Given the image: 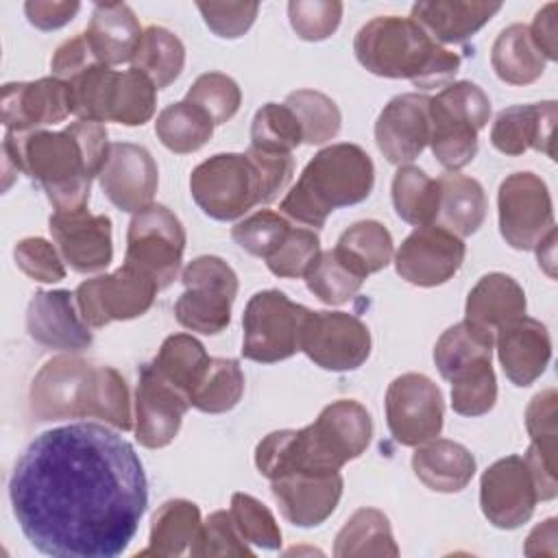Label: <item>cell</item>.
Segmentation results:
<instances>
[{"mask_svg": "<svg viewBox=\"0 0 558 558\" xmlns=\"http://www.w3.org/2000/svg\"><path fill=\"white\" fill-rule=\"evenodd\" d=\"M13 514L35 549L54 558H118L148 506L140 456L98 423L35 436L9 480Z\"/></svg>", "mask_w": 558, "mask_h": 558, "instance_id": "obj_1", "label": "cell"}, {"mask_svg": "<svg viewBox=\"0 0 558 558\" xmlns=\"http://www.w3.org/2000/svg\"><path fill=\"white\" fill-rule=\"evenodd\" d=\"M109 146L102 122L76 120L63 131H7L2 153L4 166L37 181L57 211H76L87 207Z\"/></svg>", "mask_w": 558, "mask_h": 558, "instance_id": "obj_2", "label": "cell"}, {"mask_svg": "<svg viewBox=\"0 0 558 558\" xmlns=\"http://www.w3.org/2000/svg\"><path fill=\"white\" fill-rule=\"evenodd\" d=\"M371 436L368 410L353 399H340L323 408L318 418L303 429H279L264 436L255 449V462L268 480L292 471L331 473L360 458Z\"/></svg>", "mask_w": 558, "mask_h": 558, "instance_id": "obj_3", "label": "cell"}, {"mask_svg": "<svg viewBox=\"0 0 558 558\" xmlns=\"http://www.w3.org/2000/svg\"><path fill=\"white\" fill-rule=\"evenodd\" d=\"M31 412L37 421L94 416L120 432L133 427L131 397L124 377L111 366L81 357L48 360L31 384Z\"/></svg>", "mask_w": 558, "mask_h": 558, "instance_id": "obj_4", "label": "cell"}, {"mask_svg": "<svg viewBox=\"0 0 558 558\" xmlns=\"http://www.w3.org/2000/svg\"><path fill=\"white\" fill-rule=\"evenodd\" d=\"M357 61L373 74L408 78L414 87H447L460 70V57L436 44L412 17L379 15L366 22L355 39Z\"/></svg>", "mask_w": 558, "mask_h": 558, "instance_id": "obj_5", "label": "cell"}, {"mask_svg": "<svg viewBox=\"0 0 558 558\" xmlns=\"http://www.w3.org/2000/svg\"><path fill=\"white\" fill-rule=\"evenodd\" d=\"M375 166L357 144H331L318 150L303 168L299 181L281 201V211L292 220L320 229L331 211L368 198Z\"/></svg>", "mask_w": 558, "mask_h": 558, "instance_id": "obj_6", "label": "cell"}, {"mask_svg": "<svg viewBox=\"0 0 558 558\" xmlns=\"http://www.w3.org/2000/svg\"><path fill=\"white\" fill-rule=\"evenodd\" d=\"M488 118L490 100L471 81L451 83L429 98V146L438 163L451 172L471 163Z\"/></svg>", "mask_w": 558, "mask_h": 558, "instance_id": "obj_7", "label": "cell"}, {"mask_svg": "<svg viewBox=\"0 0 558 558\" xmlns=\"http://www.w3.org/2000/svg\"><path fill=\"white\" fill-rule=\"evenodd\" d=\"M194 203L214 220H235L264 203V183L246 153H220L192 170Z\"/></svg>", "mask_w": 558, "mask_h": 558, "instance_id": "obj_8", "label": "cell"}, {"mask_svg": "<svg viewBox=\"0 0 558 558\" xmlns=\"http://www.w3.org/2000/svg\"><path fill=\"white\" fill-rule=\"evenodd\" d=\"M181 281L185 292L174 305L179 325L205 336L227 329L231 323V303L238 294V275L233 268L216 255H201L183 268Z\"/></svg>", "mask_w": 558, "mask_h": 558, "instance_id": "obj_9", "label": "cell"}, {"mask_svg": "<svg viewBox=\"0 0 558 558\" xmlns=\"http://www.w3.org/2000/svg\"><path fill=\"white\" fill-rule=\"evenodd\" d=\"M307 312L279 290L253 294L242 314V355L262 364L288 360L299 351V333Z\"/></svg>", "mask_w": 558, "mask_h": 558, "instance_id": "obj_10", "label": "cell"}, {"mask_svg": "<svg viewBox=\"0 0 558 558\" xmlns=\"http://www.w3.org/2000/svg\"><path fill=\"white\" fill-rule=\"evenodd\" d=\"M185 229L166 205H148L129 222L124 262L146 272L159 290L168 288L181 268Z\"/></svg>", "mask_w": 558, "mask_h": 558, "instance_id": "obj_11", "label": "cell"}, {"mask_svg": "<svg viewBox=\"0 0 558 558\" xmlns=\"http://www.w3.org/2000/svg\"><path fill=\"white\" fill-rule=\"evenodd\" d=\"M157 283L131 264L109 275L78 283L74 296L83 320L89 327H105L113 320H131L146 314L155 301Z\"/></svg>", "mask_w": 558, "mask_h": 558, "instance_id": "obj_12", "label": "cell"}, {"mask_svg": "<svg viewBox=\"0 0 558 558\" xmlns=\"http://www.w3.org/2000/svg\"><path fill=\"white\" fill-rule=\"evenodd\" d=\"M299 351L325 371H355L371 355V331L347 312H307L299 333Z\"/></svg>", "mask_w": 558, "mask_h": 558, "instance_id": "obj_13", "label": "cell"}, {"mask_svg": "<svg viewBox=\"0 0 558 558\" xmlns=\"http://www.w3.org/2000/svg\"><path fill=\"white\" fill-rule=\"evenodd\" d=\"M499 231L517 251H532L554 231V207L545 181L534 172H514L499 185Z\"/></svg>", "mask_w": 558, "mask_h": 558, "instance_id": "obj_14", "label": "cell"}, {"mask_svg": "<svg viewBox=\"0 0 558 558\" xmlns=\"http://www.w3.org/2000/svg\"><path fill=\"white\" fill-rule=\"evenodd\" d=\"M445 403L440 388L421 373L395 377L386 390V423L399 445L418 447L442 429Z\"/></svg>", "mask_w": 558, "mask_h": 558, "instance_id": "obj_15", "label": "cell"}, {"mask_svg": "<svg viewBox=\"0 0 558 558\" xmlns=\"http://www.w3.org/2000/svg\"><path fill=\"white\" fill-rule=\"evenodd\" d=\"M536 501V486L523 456H506L482 473L480 506L495 527L514 530L527 523Z\"/></svg>", "mask_w": 558, "mask_h": 558, "instance_id": "obj_16", "label": "cell"}, {"mask_svg": "<svg viewBox=\"0 0 558 558\" xmlns=\"http://www.w3.org/2000/svg\"><path fill=\"white\" fill-rule=\"evenodd\" d=\"M464 242L440 225L416 227L399 246L395 268L401 279L421 288L449 281L464 262Z\"/></svg>", "mask_w": 558, "mask_h": 558, "instance_id": "obj_17", "label": "cell"}, {"mask_svg": "<svg viewBox=\"0 0 558 558\" xmlns=\"http://www.w3.org/2000/svg\"><path fill=\"white\" fill-rule=\"evenodd\" d=\"M98 183L120 211L135 214L153 205L159 183L157 163L144 146L116 142L109 146Z\"/></svg>", "mask_w": 558, "mask_h": 558, "instance_id": "obj_18", "label": "cell"}, {"mask_svg": "<svg viewBox=\"0 0 558 558\" xmlns=\"http://www.w3.org/2000/svg\"><path fill=\"white\" fill-rule=\"evenodd\" d=\"M72 113L70 85L46 76L28 83H7L0 98V118L7 131L28 133L59 124Z\"/></svg>", "mask_w": 558, "mask_h": 558, "instance_id": "obj_19", "label": "cell"}, {"mask_svg": "<svg viewBox=\"0 0 558 558\" xmlns=\"http://www.w3.org/2000/svg\"><path fill=\"white\" fill-rule=\"evenodd\" d=\"M50 235L63 262L76 272H98L111 264V220L85 209L54 211L48 220Z\"/></svg>", "mask_w": 558, "mask_h": 558, "instance_id": "obj_20", "label": "cell"}, {"mask_svg": "<svg viewBox=\"0 0 558 558\" xmlns=\"http://www.w3.org/2000/svg\"><path fill=\"white\" fill-rule=\"evenodd\" d=\"M270 490L286 521L316 527L333 514L342 497V475L340 471H292L270 480Z\"/></svg>", "mask_w": 558, "mask_h": 558, "instance_id": "obj_21", "label": "cell"}, {"mask_svg": "<svg viewBox=\"0 0 558 558\" xmlns=\"http://www.w3.org/2000/svg\"><path fill=\"white\" fill-rule=\"evenodd\" d=\"M190 399L144 364L135 388V438L148 449L166 447L179 434Z\"/></svg>", "mask_w": 558, "mask_h": 558, "instance_id": "obj_22", "label": "cell"}, {"mask_svg": "<svg viewBox=\"0 0 558 558\" xmlns=\"http://www.w3.org/2000/svg\"><path fill=\"white\" fill-rule=\"evenodd\" d=\"M375 142L390 163L414 161L429 144V98L425 94L395 96L377 116Z\"/></svg>", "mask_w": 558, "mask_h": 558, "instance_id": "obj_23", "label": "cell"}, {"mask_svg": "<svg viewBox=\"0 0 558 558\" xmlns=\"http://www.w3.org/2000/svg\"><path fill=\"white\" fill-rule=\"evenodd\" d=\"M76 296L70 290H39L33 294L26 310L28 336L46 347L59 351H83L92 344V331L83 320Z\"/></svg>", "mask_w": 558, "mask_h": 558, "instance_id": "obj_24", "label": "cell"}, {"mask_svg": "<svg viewBox=\"0 0 558 558\" xmlns=\"http://www.w3.org/2000/svg\"><path fill=\"white\" fill-rule=\"evenodd\" d=\"M497 331V355L506 377L514 386L534 384L551 360V338L547 327L530 316H517Z\"/></svg>", "mask_w": 558, "mask_h": 558, "instance_id": "obj_25", "label": "cell"}, {"mask_svg": "<svg viewBox=\"0 0 558 558\" xmlns=\"http://www.w3.org/2000/svg\"><path fill=\"white\" fill-rule=\"evenodd\" d=\"M556 118H558V109L554 100L508 107L497 116L490 129V142L499 153L510 157L523 155L525 150L534 148L545 153L549 159H556V153H554Z\"/></svg>", "mask_w": 558, "mask_h": 558, "instance_id": "obj_26", "label": "cell"}, {"mask_svg": "<svg viewBox=\"0 0 558 558\" xmlns=\"http://www.w3.org/2000/svg\"><path fill=\"white\" fill-rule=\"evenodd\" d=\"M499 9H501V2L432 0V2H416L412 7L410 17L436 44H460L473 37Z\"/></svg>", "mask_w": 558, "mask_h": 558, "instance_id": "obj_27", "label": "cell"}, {"mask_svg": "<svg viewBox=\"0 0 558 558\" xmlns=\"http://www.w3.org/2000/svg\"><path fill=\"white\" fill-rule=\"evenodd\" d=\"M142 35L144 31L133 9L124 2L96 4L85 31L96 59L109 68L131 61L142 41Z\"/></svg>", "mask_w": 558, "mask_h": 558, "instance_id": "obj_28", "label": "cell"}, {"mask_svg": "<svg viewBox=\"0 0 558 558\" xmlns=\"http://www.w3.org/2000/svg\"><path fill=\"white\" fill-rule=\"evenodd\" d=\"M412 469L429 490L458 493L473 480L475 458L460 442L432 438L416 447Z\"/></svg>", "mask_w": 558, "mask_h": 558, "instance_id": "obj_29", "label": "cell"}, {"mask_svg": "<svg viewBox=\"0 0 558 558\" xmlns=\"http://www.w3.org/2000/svg\"><path fill=\"white\" fill-rule=\"evenodd\" d=\"M525 292L504 272H488L484 275L466 296V320L480 325L488 331H495L504 323L525 314Z\"/></svg>", "mask_w": 558, "mask_h": 558, "instance_id": "obj_30", "label": "cell"}, {"mask_svg": "<svg viewBox=\"0 0 558 558\" xmlns=\"http://www.w3.org/2000/svg\"><path fill=\"white\" fill-rule=\"evenodd\" d=\"M440 205L436 225L456 233L458 238L473 235L486 218V194L480 181L451 172L438 179Z\"/></svg>", "mask_w": 558, "mask_h": 558, "instance_id": "obj_31", "label": "cell"}, {"mask_svg": "<svg viewBox=\"0 0 558 558\" xmlns=\"http://www.w3.org/2000/svg\"><path fill=\"white\" fill-rule=\"evenodd\" d=\"M203 527L201 510L187 499L163 501L150 523L148 547L137 556H181L190 551Z\"/></svg>", "mask_w": 558, "mask_h": 558, "instance_id": "obj_32", "label": "cell"}, {"mask_svg": "<svg viewBox=\"0 0 558 558\" xmlns=\"http://www.w3.org/2000/svg\"><path fill=\"white\" fill-rule=\"evenodd\" d=\"M545 57L534 46L525 24H510L504 28L490 50L495 74L510 85H530L545 72Z\"/></svg>", "mask_w": 558, "mask_h": 558, "instance_id": "obj_33", "label": "cell"}, {"mask_svg": "<svg viewBox=\"0 0 558 558\" xmlns=\"http://www.w3.org/2000/svg\"><path fill=\"white\" fill-rule=\"evenodd\" d=\"M209 355L205 347L187 333H172L168 336L150 366L155 373L166 379L170 386H174L179 392H183L187 399L205 377V371L209 366Z\"/></svg>", "mask_w": 558, "mask_h": 558, "instance_id": "obj_34", "label": "cell"}, {"mask_svg": "<svg viewBox=\"0 0 558 558\" xmlns=\"http://www.w3.org/2000/svg\"><path fill=\"white\" fill-rule=\"evenodd\" d=\"M333 556H399L388 517L377 508L355 510L336 536Z\"/></svg>", "mask_w": 558, "mask_h": 558, "instance_id": "obj_35", "label": "cell"}, {"mask_svg": "<svg viewBox=\"0 0 558 558\" xmlns=\"http://www.w3.org/2000/svg\"><path fill=\"white\" fill-rule=\"evenodd\" d=\"M392 248V235L381 222L360 220L342 231L333 251L347 266L366 279L390 264Z\"/></svg>", "mask_w": 558, "mask_h": 558, "instance_id": "obj_36", "label": "cell"}, {"mask_svg": "<svg viewBox=\"0 0 558 558\" xmlns=\"http://www.w3.org/2000/svg\"><path fill=\"white\" fill-rule=\"evenodd\" d=\"M133 68L144 72L157 89L168 87L179 78L185 65L183 41L163 26L144 28L142 41L131 59Z\"/></svg>", "mask_w": 558, "mask_h": 558, "instance_id": "obj_37", "label": "cell"}, {"mask_svg": "<svg viewBox=\"0 0 558 558\" xmlns=\"http://www.w3.org/2000/svg\"><path fill=\"white\" fill-rule=\"evenodd\" d=\"M392 205L397 216L414 227L434 225L440 205L438 179L416 166H401L392 179Z\"/></svg>", "mask_w": 558, "mask_h": 558, "instance_id": "obj_38", "label": "cell"}, {"mask_svg": "<svg viewBox=\"0 0 558 558\" xmlns=\"http://www.w3.org/2000/svg\"><path fill=\"white\" fill-rule=\"evenodd\" d=\"M214 126L216 124L201 107L181 100L159 111L155 133L168 150L187 155L203 148L211 140Z\"/></svg>", "mask_w": 558, "mask_h": 558, "instance_id": "obj_39", "label": "cell"}, {"mask_svg": "<svg viewBox=\"0 0 558 558\" xmlns=\"http://www.w3.org/2000/svg\"><path fill=\"white\" fill-rule=\"evenodd\" d=\"M493 342V331L469 320L449 327L434 347V362L440 377L449 381L464 366L490 357Z\"/></svg>", "mask_w": 558, "mask_h": 558, "instance_id": "obj_40", "label": "cell"}, {"mask_svg": "<svg viewBox=\"0 0 558 558\" xmlns=\"http://www.w3.org/2000/svg\"><path fill=\"white\" fill-rule=\"evenodd\" d=\"M244 392V375L238 360L211 357L205 377L190 397V405L207 414H222L238 405Z\"/></svg>", "mask_w": 558, "mask_h": 558, "instance_id": "obj_41", "label": "cell"}, {"mask_svg": "<svg viewBox=\"0 0 558 558\" xmlns=\"http://www.w3.org/2000/svg\"><path fill=\"white\" fill-rule=\"evenodd\" d=\"M118 76L120 72L100 63L72 78L68 83L72 94V113L78 116V120L107 122L111 116Z\"/></svg>", "mask_w": 558, "mask_h": 558, "instance_id": "obj_42", "label": "cell"}, {"mask_svg": "<svg viewBox=\"0 0 558 558\" xmlns=\"http://www.w3.org/2000/svg\"><path fill=\"white\" fill-rule=\"evenodd\" d=\"M451 408L462 416H482L493 410L497 401V379L490 357L477 360L451 379Z\"/></svg>", "mask_w": 558, "mask_h": 558, "instance_id": "obj_43", "label": "cell"}, {"mask_svg": "<svg viewBox=\"0 0 558 558\" xmlns=\"http://www.w3.org/2000/svg\"><path fill=\"white\" fill-rule=\"evenodd\" d=\"M364 277L347 266L333 248L320 251L305 272V283L314 296L327 305H342L357 294Z\"/></svg>", "mask_w": 558, "mask_h": 558, "instance_id": "obj_44", "label": "cell"}, {"mask_svg": "<svg viewBox=\"0 0 558 558\" xmlns=\"http://www.w3.org/2000/svg\"><path fill=\"white\" fill-rule=\"evenodd\" d=\"M286 105L294 111L305 144H325L338 135L342 116L329 96L316 89H296L288 94Z\"/></svg>", "mask_w": 558, "mask_h": 558, "instance_id": "obj_45", "label": "cell"}, {"mask_svg": "<svg viewBox=\"0 0 558 558\" xmlns=\"http://www.w3.org/2000/svg\"><path fill=\"white\" fill-rule=\"evenodd\" d=\"M155 105H157L155 83L144 72L131 68L126 72H120L118 76V87H116L109 120L124 126H140L153 118Z\"/></svg>", "mask_w": 558, "mask_h": 558, "instance_id": "obj_46", "label": "cell"}, {"mask_svg": "<svg viewBox=\"0 0 558 558\" xmlns=\"http://www.w3.org/2000/svg\"><path fill=\"white\" fill-rule=\"evenodd\" d=\"M301 142V124L286 102H266L262 109H257L251 124V146L275 153H292Z\"/></svg>", "mask_w": 558, "mask_h": 558, "instance_id": "obj_47", "label": "cell"}, {"mask_svg": "<svg viewBox=\"0 0 558 558\" xmlns=\"http://www.w3.org/2000/svg\"><path fill=\"white\" fill-rule=\"evenodd\" d=\"M185 100L201 107L214 124H225L238 113L242 92L231 76L222 72H205L192 83Z\"/></svg>", "mask_w": 558, "mask_h": 558, "instance_id": "obj_48", "label": "cell"}, {"mask_svg": "<svg viewBox=\"0 0 558 558\" xmlns=\"http://www.w3.org/2000/svg\"><path fill=\"white\" fill-rule=\"evenodd\" d=\"M290 222L270 209H259L231 229V238L240 248L255 257L268 259L288 238Z\"/></svg>", "mask_w": 558, "mask_h": 558, "instance_id": "obj_49", "label": "cell"}, {"mask_svg": "<svg viewBox=\"0 0 558 558\" xmlns=\"http://www.w3.org/2000/svg\"><path fill=\"white\" fill-rule=\"evenodd\" d=\"M231 519L246 543H253L264 549L281 547V530L272 517V512L253 495L235 493L231 497Z\"/></svg>", "mask_w": 558, "mask_h": 558, "instance_id": "obj_50", "label": "cell"}, {"mask_svg": "<svg viewBox=\"0 0 558 558\" xmlns=\"http://www.w3.org/2000/svg\"><path fill=\"white\" fill-rule=\"evenodd\" d=\"M288 17L294 33L305 41H323L336 33L342 17L338 0H292Z\"/></svg>", "mask_w": 558, "mask_h": 558, "instance_id": "obj_51", "label": "cell"}, {"mask_svg": "<svg viewBox=\"0 0 558 558\" xmlns=\"http://www.w3.org/2000/svg\"><path fill=\"white\" fill-rule=\"evenodd\" d=\"M320 255V240L310 229H290L283 244L266 259V266L272 275L283 279L305 277L307 268Z\"/></svg>", "mask_w": 558, "mask_h": 558, "instance_id": "obj_52", "label": "cell"}, {"mask_svg": "<svg viewBox=\"0 0 558 558\" xmlns=\"http://www.w3.org/2000/svg\"><path fill=\"white\" fill-rule=\"evenodd\" d=\"M190 556H253L246 541L240 536L231 512L216 510L207 517L198 538L190 547Z\"/></svg>", "mask_w": 558, "mask_h": 558, "instance_id": "obj_53", "label": "cell"}, {"mask_svg": "<svg viewBox=\"0 0 558 558\" xmlns=\"http://www.w3.org/2000/svg\"><path fill=\"white\" fill-rule=\"evenodd\" d=\"M13 257L17 268L41 283H54L65 277L61 253L44 238H24L15 244Z\"/></svg>", "mask_w": 558, "mask_h": 558, "instance_id": "obj_54", "label": "cell"}, {"mask_svg": "<svg viewBox=\"0 0 558 558\" xmlns=\"http://www.w3.org/2000/svg\"><path fill=\"white\" fill-rule=\"evenodd\" d=\"M209 31L222 39L244 35L257 17V2H198L196 4Z\"/></svg>", "mask_w": 558, "mask_h": 558, "instance_id": "obj_55", "label": "cell"}, {"mask_svg": "<svg viewBox=\"0 0 558 558\" xmlns=\"http://www.w3.org/2000/svg\"><path fill=\"white\" fill-rule=\"evenodd\" d=\"M556 401H558L556 390L547 388L534 395L525 410V427L532 436V442L547 451H556V436H558Z\"/></svg>", "mask_w": 558, "mask_h": 558, "instance_id": "obj_56", "label": "cell"}, {"mask_svg": "<svg viewBox=\"0 0 558 558\" xmlns=\"http://www.w3.org/2000/svg\"><path fill=\"white\" fill-rule=\"evenodd\" d=\"M100 65V61L96 59L85 33L65 39L52 54L50 59V70L54 78H61L65 83H70L72 78H76L78 74H83L85 70Z\"/></svg>", "mask_w": 558, "mask_h": 558, "instance_id": "obj_57", "label": "cell"}, {"mask_svg": "<svg viewBox=\"0 0 558 558\" xmlns=\"http://www.w3.org/2000/svg\"><path fill=\"white\" fill-rule=\"evenodd\" d=\"M81 4L78 2H41L31 0L24 4V13L28 22L39 31H54L65 26L76 13Z\"/></svg>", "mask_w": 558, "mask_h": 558, "instance_id": "obj_58", "label": "cell"}, {"mask_svg": "<svg viewBox=\"0 0 558 558\" xmlns=\"http://www.w3.org/2000/svg\"><path fill=\"white\" fill-rule=\"evenodd\" d=\"M556 17H558V4L549 2L536 13L532 26H527L534 46L549 61L558 59V20Z\"/></svg>", "mask_w": 558, "mask_h": 558, "instance_id": "obj_59", "label": "cell"}, {"mask_svg": "<svg viewBox=\"0 0 558 558\" xmlns=\"http://www.w3.org/2000/svg\"><path fill=\"white\" fill-rule=\"evenodd\" d=\"M541 541H543V543H549V549H545V554H556V519H547V521H543L541 525H536V527L530 532L523 551H525L527 556H541V554H543Z\"/></svg>", "mask_w": 558, "mask_h": 558, "instance_id": "obj_60", "label": "cell"}, {"mask_svg": "<svg viewBox=\"0 0 558 558\" xmlns=\"http://www.w3.org/2000/svg\"><path fill=\"white\" fill-rule=\"evenodd\" d=\"M554 248H556V229L549 231V233L536 244L538 264H543V268L547 270L549 277H554Z\"/></svg>", "mask_w": 558, "mask_h": 558, "instance_id": "obj_61", "label": "cell"}]
</instances>
